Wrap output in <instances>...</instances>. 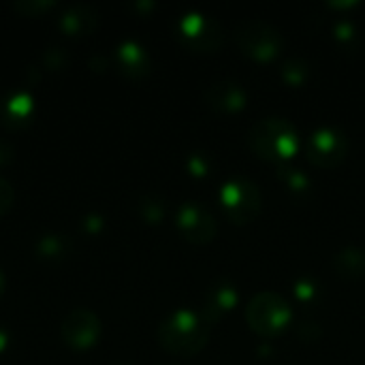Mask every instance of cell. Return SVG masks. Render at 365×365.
I'll use <instances>...</instances> for the list:
<instances>
[{"label":"cell","mask_w":365,"mask_h":365,"mask_svg":"<svg viewBox=\"0 0 365 365\" xmlns=\"http://www.w3.org/2000/svg\"><path fill=\"white\" fill-rule=\"evenodd\" d=\"M212 325L205 321L201 312L180 308L167 314L158 329H156V340L163 351L175 357H192L201 353L207 342H210Z\"/></svg>","instance_id":"obj_1"},{"label":"cell","mask_w":365,"mask_h":365,"mask_svg":"<svg viewBox=\"0 0 365 365\" xmlns=\"http://www.w3.org/2000/svg\"><path fill=\"white\" fill-rule=\"evenodd\" d=\"M246 141L259 158L287 165L299 150V130L289 118L267 115L250 126Z\"/></svg>","instance_id":"obj_2"},{"label":"cell","mask_w":365,"mask_h":365,"mask_svg":"<svg viewBox=\"0 0 365 365\" xmlns=\"http://www.w3.org/2000/svg\"><path fill=\"white\" fill-rule=\"evenodd\" d=\"M233 41L255 62H272L284 49L282 32L274 24L259 17L237 21L233 28Z\"/></svg>","instance_id":"obj_3"},{"label":"cell","mask_w":365,"mask_h":365,"mask_svg":"<svg viewBox=\"0 0 365 365\" xmlns=\"http://www.w3.org/2000/svg\"><path fill=\"white\" fill-rule=\"evenodd\" d=\"M293 321L291 304L274 291L257 293L246 306V323L261 338H276Z\"/></svg>","instance_id":"obj_4"},{"label":"cell","mask_w":365,"mask_h":365,"mask_svg":"<svg viewBox=\"0 0 365 365\" xmlns=\"http://www.w3.org/2000/svg\"><path fill=\"white\" fill-rule=\"evenodd\" d=\"M220 207L235 225H248L263 212V192L259 184L246 175L229 178L220 186Z\"/></svg>","instance_id":"obj_5"},{"label":"cell","mask_w":365,"mask_h":365,"mask_svg":"<svg viewBox=\"0 0 365 365\" xmlns=\"http://www.w3.org/2000/svg\"><path fill=\"white\" fill-rule=\"evenodd\" d=\"M178 41L197 53H216L225 45V30L218 19L201 11H188L175 21Z\"/></svg>","instance_id":"obj_6"},{"label":"cell","mask_w":365,"mask_h":365,"mask_svg":"<svg viewBox=\"0 0 365 365\" xmlns=\"http://www.w3.org/2000/svg\"><path fill=\"white\" fill-rule=\"evenodd\" d=\"M351 150V141L338 126H321L310 133L306 141V156L319 169L340 167Z\"/></svg>","instance_id":"obj_7"},{"label":"cell","mask_w":365,"mask_h":365,"mask_svg":"<svg viewBox=\"0 0 365 365\" xmlns=\"http://www.w3.org/2000/svg\"><path fill=\"white\" fill-rule=\"evenodd\" d=\"M175 227L190 244H210L218 235V220L214 212L199 201H186L178 207Z\"/></svg>","instance_id":"obj_8"},{"label":"cell","mask_w":365,"mask_h":365,"mask_svg":"<svg viewBox=\"0 0 365 365\" xmlns=\"http://www.w3.org/2000/svg\"><path fill=\"white\" fill-rule=\"evenodd\" d=\"M103 325L101 319L88 308H75L66 314L60 327V336L66 346L75 351H88L101 340Z\"/></svg>","instance_id":"obj_9"},{"label":"cell","mask_w":365,"mask_h":365,"mask_svg":"<svg viewBox=\"0 0 365 365\" xmlns=\"http://www.w3.org/2000/svg\"><path fill=\"white\" fill-rule=\"evenodd\" d=\"M203 101L216 113L233 115V113H240L242 109H246V105H248V90L244 88L242 81L222 77V79H214L212 83L205 86Z\"/></svg>","instance_id":"obj_10"},{"label":"cell","mask_w":365,"mask_h":365,"mask_svg":"<svg viewBox=\"0 0 365 365\" xmlns=\"http://www.w3.org/2000/svg\"><path fill=\"white\" fill-rule=\"evenodd\" d=\"M34 118V96L28 90H11L0 98V124L9 130L28 126Z\"/></svg>","instance_id":"obj_11"},{"label":"cell","mask_w":365,"mask_h":365,"mask_svg":"<svg viewBox=\"0 0 365 365\" xmlns=\"http://www.w3.org/2000/svg\"><path fill=\"white\" fill-rule=\"evenodd\" d=\"M113 60H115L118 71H120L124 77L135 79V81L148 77L150 71H152V58H150L148 49H145L141 43L133 41V38L122 41V43L115 47Z\"/></svg>","instance_id":"obj_12"},{"label":"cell","mask_w":365,"mask_h":365,"mask_svg":"<svg viewBox=\"0 0 365 365\" xmlns=\"http://www.w3.org/2000/svg\"><path fill=\"white\" fill-rule=\"evenodd\" d=\"M237 302H240V293H237L235 284L229 280H218L205 293L201 314L205 317V321L210 325H216L225 314H229L237 306Z\"/></svg>","instance_id":"obj_13"},{"label":"cell","mask_w":365,"mask_h":365,"mask_svg":"<svg viewBox=\"0 0 365 365\" xmlns=\"http://www.w3.org/2000/svg\"><path fill=\"white\" fill-rule=\"evenodd\" d=\"M98 24V13L88 6V4H75L68 6L60 17H58V28L71 36V38H79V36H88Z\"/></svg>","instance_id":"obj_14"},{"label":"cell","mask_w":365,"mask_h":365,"mask_svg":"<svg viewBox=\"0 0 365 365\" xmlns=\"http://www.w3.org/2000/svg\"><path fill=\"white\" fill-rule=\"evenodd\" d=\"M334 269L344 280H364L365 278V250L359 246H346L336 252Z\"/></svg>","instance_id":"obj_15"},{"label":"cell","mask_w":365,"mask_h":365,"mask_svg":"<svg viewBox=\"0 0 365 365\" xmlns=\"http://www.w3.org/2000/svg\"><path fill=\"white\" fill-rule=\"evenodd\" d=\"M278 180L284 184L287 192L291 197H295L297 201H306L312 195V180L310 175L293 165H278Z\"/></svg>","instance_id":"obj_16"},{"label":"cell","mask_w":365,"mask_h":365,"mask_svg":"<svg viewBox=\"0 0 365 365\" xmlns=\"http://www.w3.org/2000/svg\"><path fill=\"white\" fill-rule=\"evenodd\" d=\"M310 75H312V66H310V62H308L306 58H302V56H291V58H287V60L280 64V77H282V81H284L287 86H291V88H302V86H306L308 79H310Z\"/></svg>","instance_id":"obj_17"},{"label":"cell","mask_w":365,"mask_h":365,"mask_svg":"<svg viewBox=\"0 0 365 365\" xmlns=\"http://www.w3.org/2000/svg\"><path fill=\"white\" fill-rule=\"evenodd\" d=\"M334 41L336 45L346 51V53H353L359 49V43H361V36H359V28L355 21L351 19H342L334 26Z\"/></svg>","instance_id":"obj_18"},{"label":"cell","mask_w":365,"mask_h":365,"mask_svg":"<svg viewBox=\"0 0 365 365\" xmlns=\"http://www.w3.org/2000/svg\"><path fill=\"white\" fill-rule=\"evenodd\" d=\"M68 250H71V246H68V242H66V237H62V235H45V237H41L38 240V244H36V255H38V259H43V261H62L66 255H68Z\"/></svg>","instance_id":"obj_19"},{"label":"cell","mask_w":365,"mask_h":365,"mask_svg":"<svg viewBox=\"0 0 365 365\" xmlns=\"http://www.w3.org/2000/svg\"><path fill=\"white\" fill-rule=\"evenodd\" d=\"M293 293L297 297V302H302L304 306H317V302L321 299V284L314 278H299L293 284Z\"/></svg>","instance_id":"obj_20"},{"label":"cell","mask_w":365,"mask_h":365,"mask_svg":"<svg viewBox=\"0 0 365 365\" xmlns=\"http://www.w3.org/2000/svg\"><path fill=\"white\" fill-rule=\"evenodd\" d=\"M139 214L145 222L150 225H158L163 218H165V205L160 199L156 197H143L141 203H139Z\"/></svg>","instance_id":"obj_21"},{"label":"cell","mask_w":365,"mask_h":365,"mask_svg":"<svg viewBox=\"0 0 365 365\" xmlns=\"http://www.w3.org/2000/svg\"><path fill=\"white\" fill-rule=\"evenodd\" d=\"M186 171L192 178H205L212 171V158L205 152H192L186 158Z\"/></svg>","instance_id":"obj_22"},{"label":"cell","mask_w":365,"mask_h":365,"mask_svg":"<svg viewBox=\"0 0 365 365\" xmlns=\"http://www.w3.org/2000/svg\"><path fill=\"white\" fill-rule=\"evenodd\" d=\"M297 336H299L304 342H317V340H321L323 329H321V325L314 323V321H302V323L297 325Z\"/></svg>","instance_id":"obj_23"},{"label":"cell","mask_w":365,"mask_h":365,"mask_svg":"<svg viewBox=\"0 0 365 365\" xmlns=\"http://www.w3.org/2000/svg\"><path fill=\"white\" fill-rule=\"evenodd\" d=\"M15 9H17V11H21L24 15H32V17H36V15L45 13V11L56 9V2H17V4H15Z\"/></svg>","instance_id":"obj_24"},{"label":"cell","mask_w":365,"mask_h":365,"mask_svg":"<svg viewBox=\"0 0 365 365\" xmlns=\"http://www.w3.org/2000/svg\"><path fill=\"white\" fill-rule=\"evenodd\" d=\"M13 201H15V190H13V186H11L4 178H0V216H4V214L11 210Z\"/></svg>","instance_id":"obj_25"},{"label":"cell","mask_w":365,"mask_h":365,"mask_svg":"<svg viewBox=\"0 0 365 365\" xmlns=\"http://www.w3.org/2000/svg\"><path fill=\"white\" fill-rule=\"evenodd\" d=\"M83 229H86V231H90V233H96V231H101V229H103V218H101V216L86 218V222H83Z\"/></svg>","instance_id":"obj_26"},{"label":"cell","mask_w":365,"mask_h":365,"mask_svg":"<svg viewBox=\"0 0 365 365\" xmlns=\"http://www.w3.org/2000/svg\"><path fill=\"white\" fill-rule=\"evenodd\" d=\"M11 156H13V150L4 141H0V167H4L11 160Z\"/></svg>","instance_id":"obj_27"},{"label":"cell","mask_w":365,"mask_h":365,"mask_svg":"<svg viewBox=\"0 0 365 365\" xmlns=\"http://www.w3.org/2000/svg\"><path fill=\"white\" fill-rule=\"evenodd\" d=\"M9 349V331L0 325V355Z\"/></svg>","instance_id":"obj_28"},{"label":"cell","mask_w":365,"mask_h":365,"mask_svg":"<svg viewBox=\"0 0 365 365\" xmlns=\"http://www.w3.org/2000/svg\"><path fill=\"white\" fill-rule=\"evenodd\" d=\"M4 289H6V280H4V274L0 272V297H2V293H4Z\"/></svg>","instance_id":"obj_29"}]
</instances>
